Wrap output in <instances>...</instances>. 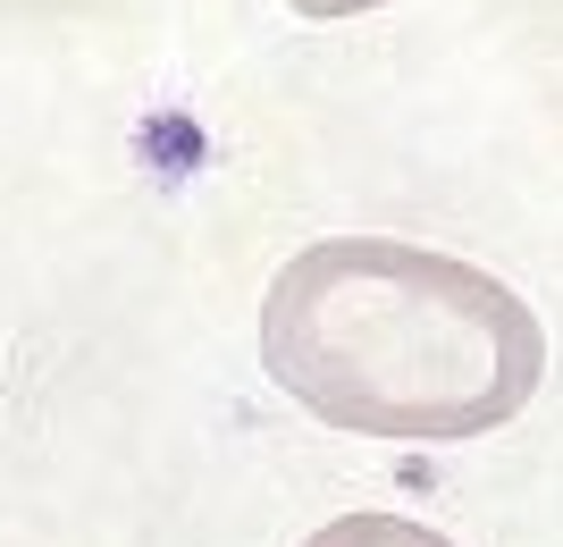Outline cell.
Wrapping results in <instances>:
<instances>
[{
	"mask_svg": "<svg viewBox=\"0 0 563 547\" xmlns=\"http://www.w3.org/2000/svg\"><path fill=\"white\" fill-rule=\"evenodd\" d=\"M269 380L329 429L446 447L505 429L547 371V329L505 278L396 237L303 244L261 295Z\"/></svg>",
	"mask_w": 563,
	"mask_h": 547,
	"instance_id": "obj_1",
	"label": "cell"
},
{
	"mask_svg": "<svg viewBox=\"0 0 563 547\" xmlns=\"http://www.w3.org/2000/svg\"><path fill=\"white\" fill-rule=\"evenodd\" d=\"M303 547H454V539H438L429 523H404V514H336Z\"/></svg>",
	"mask_w": 563,
	"mask_h": 547,
	"instance_id": "obj_2",
	"label": "cell"
},
{
	"mask_svg": "<svg viewBox=\"0 0 563 547\" xmlns=\"http://www.w3.org/2000/svg\"><path fill=\"white\" fill-rule=\"evenodd\" d=\"M286 9H303V18H362V9H387V0H286Z\"/></svg>",
	"mask_w": 563,
	"mask_h": 547,
	"instance_id": "obj_3",
	"label": "cell"
}]
</instances>
